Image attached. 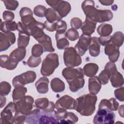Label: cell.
<instances>
[{"label":"cell","instance_id":"cell-1","mask_svg":"<svg viewBox=\"0 0 124 124\" xmlns=\"http://www.w3.org/2000/svg\"><path fill=\"white\" fill-rule=\"evenodd\" d=\"M81 8L86 17L97 23L110 21L113 17V14L109 10H98L94 7L93 0H85L82 2Z\"/></svg>","mask_w":124,"mask_h":124},{"label":"cell","instance_id":"cell-2","mask_svg":"<svg viewBox=\"0 0 124 124\" xmlns=\"http://www.w3.org/2000/svg\"><path fill=\"white\" fill-rule=\"evenodd\" d=\"M97 100L95 94H87L77 98L76 110L81 115L88 116L92 115L95 109Z\"/></svg>","mask_w":124,"mask_h":124},{"label":"cell","instance_id":"cell-3","mask_svg":"<svg viewBox=\"0 0 124 124\" xmlns=\"http://www.w3.org/2000/svg\"><path fill=\"white\" fill-rule=\"evenodd\" d=\"M59 65V57L57 54H48L42 62L41 68V75L44 76H49L53 73Z\"/></svg>","mask_w":124,"mask_h":124},{"label":"cell","instance_id":"cell-4","mask_svg":"<svg viewBox=\"0 0 124 124\" xmlns=\"http://www.w3.org/2000/svg\"><path fill=\"white\" fill-rule=\"evenodd\" d=\"M115 113L105 108H99L93 120L94 124H112L114 123Z\"/></svg>","mask_w":124,"mask_h":124},{"label":"cell","instance_id":"cell-5","mask_svg":"<svg viewBox=\"0 0 124 124\" xmlns=\"http://www.w3.org/2000/svg\"><path fill=\"white\" fill-rule=\"evenodd\" d=\"M63 60L64 64L68 67L78 66L82 63L80 56L73 47H67L64 49Z\"/></svg>","mask_w":124,"mask_h":124},{"label":"cell","instance_id":"cell-6","mask_svg":"<svg viewBox=\"0 0 124 124\" xmlns=\"http://www.w3.org/2000/svg\"><path fill=\"white\" fill-rule=\"evenodd\" d=\"M33 102L34 99L32 96H25L21 99L15 102L16 112L26 116L32 111Z\"/></svg>","mask_w":124,"mask_h":124},{"label":"cell","instance_id":"cell-7","mask_svg":"<svg viewBox=\"0 0 124 124\" xmlns=\"http://www.w3.org/2000/svg\"><path fill=\"white\" fill-rule=\"evenodd\" d=\"M48 5L55 10L62 18L67 16L71 11L70 3L64 0H46Z\"/></svg>","mask_w":124,"mask_h":124},{"label":"cell","instance_id":"cell-8","mask_svg":"<svg viewBox=\"0 0 124 124\" xmlns=\"http://www.w3.org/2000/svg\"><path fill=\"white\" fill-rule=\"evenodd\" d=\"M36 78V73L32 71H28L15 77L13 79V85L15 87L24 86L27 84L32 83Z\"/></svg>","mask_w":124,"mask_h":124},{"label":"cell","instance_id":"cell-9","mask_svg":"<svg viewBox=\"0 0 124 124\" xmlns=\"http://www.w3.org/2000/svg\"><path fill=\"white\" fill-rule=\"evenodd\" d=\"M16 110L15 102H10L0 113V124H13Z\"/></svg>","mask_w":124,"mask_h":124},{"label":"cell","instance_id":"cell-10","mask_svg":"<svg viewBox=\"0 0 124 124\" xmlns=\"http://www.w3.org/2000/svg\"><path fill=\"white\" fill-rule=\"evenodd\" d=\"M26 53V49L24 47H18L10 53L9 61L11 63L12 70L15 69L18 62L25 58Z\"/></svg>","mask_w":124,"mask_h":124},{"label":"cell","instance_id":"cell-11","mask_svg":"<svg viewBox=\"0 0 124 124\" xmlns=\"http://www.w3.org/2000/svg\"><path fill=\"white\" fill-rule=\"evenodd\" d=\"M77 107V101L71 96L65 95L59 98L56 102L55 108L65 109H75Z\"/></svg>","mask_w":124,"mask_h":124},{"label":"cell","instance_id":"cell-12","mask_svg":"<svg viewBox=\"0 0 124 124\" xmlns=\"http://www.w3.org/2000/svg\"><path fill=\"white\" fill-rule=\"evenodd\" d=\"M16 42V36L12 32L0 33V51H6Z\"/></svg>","mask_w":124,"mask_h":124},{"label":"cell","instance_id":"cell-13","mask_svg":"<svg viewBox=\"0 0 124 124\" xmlns=\"http://www.w3.org/2000/svg\"><path fill=\"white\" fill-rule=\"evenodd\" d=\"M26 28L30 35L32 36L36 40L45 34L43 31L45 28L44 24L36 20H35Z\"/></svg>","mask_w":124,"mask_h":124},{"label":"cell","instance_id":"cell-14","mask_svg":"<svg viewBox=\"0 0 124 124\" xmlns=\"http://www.w3.org/2000/svg\"><path fill=\"white\" fill-rule=\"evenodd\" d=\"M91 36L81 34L77 44L75 45L74 48L80 56H83L87 51L91 40Z\"/></svg>","mask_w":124,"mask_h":124},{"label":"cell","instance_id":"cell-15","mask_svg":"<svg viewBox=\"0 0 124 124\" xmlns=\"http://www.w3.org/2000/svg\"><path fill=\"white\" fill-rule=\"evenodd\" d=\"M62 75L66 80L67 82L78 77H84L83 70L80 67L77 68H74L73 67L65 68L62 72Z\"/></svg>","mask_w":124,"mask_h":124},{"label":"cell","instance_id":"cell-16","mask_svg":"<svg viewBox=\"0 0 124 124\" xmlns=\"http://www.w3.org/2000/svg\"><path fill=\"white\" fill-rule=\"evenodd\" d=\"M104 52L108 56L110 62H115L117 61L120 55L119 47L110 43L105 46Z\"/></svg>","mask_w":124,"mask_h":124},{"label":"cell","instance_id":"cell-17","mask_svg":"<svg viewBox=\"0 0 124 124\" xmlns=\"http://www.w3.org/2000/svg\"><path fill=\"white\" fill-rule=\"evenodd\" d=\"M22 23L27 28L32 22L36 20L32 16V12L28 7H22L19 12Z\"/></svg>","mask_w":124,"mask_h":124},{"label":"cell","instance_id":"cell-18","mask_svg":"<svg viewBox=\"0 0 124 124\" xmlns=\"http://www.w3.org/2000/svg\"><path fill=\"white\" fill-rule=\"evenodd\" d=\"M88 88L90 93L96 94L101 88V83L98 77L90 78L88 80Z\"/></svg>","mask_w":124,"mask_h":124},{"label":"cell","instance_id":"cell-19","mask_svg":"<svg viewBox=\"0 0 124 124\" xmlns=\"http://www.w3.org/2000/svg\"><path fill=\"white\" fill-rule=\"evenodd\" d=\"M96 23L86 17L85 20L82 23L81 30L82 31V34L86 35L91 36L94 32L96 28Z\"/></svg>","mask_w":124,"mask_h":124},{"label":"cell","instance_id":"cell-20","mask_svg":"<svg viewBox=\"0 0 124 124\" xmlns=\"http://www.w3.org/2000/svg\"><path fill=\"white\" fill-rule=\"evenodd\" d=\"M70 90L72 92H76L82 88L84 85L85 80L84 77H78L72 80L68 81Z\"/></svg>","mask_w":124,"mask_h":124},{"label":"cell","instance_id":"cell-21","mask_svg":"<svg viewBox=\"0 0 124 124\" xmlns=\"http://www.w3.org/2000/svg\"><path fill=\"white\" fill-rule=\"evenodd\" d=\"M118 107L119 103L114 98L109 100L102 99L99 104V108H105L111 111H116Z\"/></svg>","mask_w":124,"mask_h":124},{"label":"cell","instance_id":"cell-22","mask_svg":"<svg viewBox=\"0 0 124 124\" xmlns=\"http://www.w3.org/2000/svg\"><path fill=\"white\" fill-rule=\"evenodd\" d=\"M100 44L98 40V38L96 37H92L89 46V53L92 57H97L100 53Z\"/></svg>","mask_w":124,"mask_h":124},{"label":"cell","instance_id":"cell-23","mask_svg":"<svg viewBox=\"0 0 124 124\" xmlns=\"http://www.w3.org/2000/svg\"><path fill=\"white\" fill-rule=\"evenodd\" d=\"M37 41L43 46L44 52H53L55 49L53 47L51 38L47 35L45 34L41 38Z\"/></svg>","mask_w":124,"mask_h":124},{"label":"cell","instance_id":"cell-24","mask_svg":"<svg viewBox=\"0 0 124 124\" xmlns=\"http://www.w3.org/2000/svg\"><path fill=\"white\" fill-rule=\"evenodd\" d=\"M49 80L46 77H42L35 83L37 92L41 94H45L48 91Z\"/></svg>","mask_w":124,"mask_h":124},{"label":"cell","instance_id":"cell-25","mask_svg":"<svg viewBox=\"0 0 124 124\" xmlns=\"http://www.w3.org/2000/svg\"><path fill=\"white\" fill-rule=\"evenodd\" d=\"M52 102L46 98H38L35 101V107L43 111L47 112L51 107Z\"/></svg>","mask_w":124,"mask_h":124},{"label":"cell","instance_id":"cell-26","mask_svg":"<svg viewBox=\"0 0 124 124\" xmlns=\"http://www.w3.org/2000/svg\"><path fill=\"white\" fill-rule=\"evenodd\" d=\"M98 70V66L94 63H89L84 65L83 68V73L87 77H94Z\"/></svg>","mask_w":124,"mask_h":124},{"label":"cell","instance_id":"cell-27","mask_svg":"<svg viewBox=\"0 0 124 124\" xmlns=\"http://www.w3.org/2000/svg\"><path fill=\"white\" fill-rule=\"evenodd\" d=\"M57 42V47L59 49H63L68 47L69 43L65 36V33H58L55 34Z\"/></svg>","mask_w":124,"mask_h":124},{"label":"cell","instance_id":"cell-28","mask_svg":"<svg viewBox=\"0 0 124 124\" xmlns=\"http://www.w3.org/2000/svg\"><path fill=\"white\" fill-rule=\"evenodd\" d=\"M50 86L52 91L55 93L62 92L65 89L64 83L58 78H55L51 80Z\"/></svg>","mask_w":124,"mask_h":124},{"label":"cell","instance_id":"cell-29","mask_svg":"<svg viewBox=\"0 0 124 124\" xmlns=\"http://www.w3.org/2000/svg\"><path fill=\"white\" fill-rule=\"evenodd\" d=\"M30 36V34L28 31H19L17 40L18 46L26 48L29 43Z\"/></svg>","mask_w":124,"mask_h":124},{"label":"cell","instance_id":"cell-30","mask_svg":"<svg viewBox=\"0 0 124 124\" xmlns=\"http://www.w3.org/2000/svg\"><path fill=\"white\" fill-rule=\"evenodd\" d=\"M112 86L114 88L120 87L124 84L123 77L121 73L116 71L110 77Z\"/></svg>","mask_w":124,"mask_h":124},{"label":"cell","instance_id":"cell-31","mask_svg":"<svg viewBox=\"0 0 124 124\" xmlns=\"http://www.w3.org/2000/svg\"><path fill=\"white\" fill-rule=\"evenodd\" d=\"M45 16H46L47 21L50 23H53L55 21H58L62 19L58 13L52 8L46 9Z\"/></svg>","mask_w":124,"mask_h":124},{"label":"cell","instance_id":"cell-32","mask_svg":"<svg viewBox=\"0 0 124 124\" xmlns=\"http://www.w3.org/2000/svg\"><path fill=\"white\" fill-rule=\"evenodd\" d=\"M12 94L13 99L14 102L23 98L27 92V89L24 86L15 87Z\"/></svg>","mask_w":124,"mask_h":124},{"label":"cell","instance_id":"cell-33","mask_svg":"<svg viewBox=\"0 0 124 124\" xmlns=\"http://www.w3.org/2000/svg\"><path fill=\"white\" fill-rule=\"evenodd\" d=\"M0 31L3 32H11V31H14L17 30V24L15 21H4L2 22V20H0Z\"/></svg>","mask_w":124,"mask_h":124},{"label":"cell","instance_id":"cell-34","mask_svg":"<svg viewBox=\"0 0 124 124\" xmlns=\"http://www.w3.org/2000/svg\"><path fill=\"white\" fill-rule=\"evenodd\" d=\"M97 31L100 36H108L112 31V27L110 24L103 23L98 27Z\"/></svg>","mask_w":124,"mask_h":124},{"label":"cell","instance_id":"cell-35","mask_svg":"<svg viewBox=\"0 0 124 124\" xmlns=\"http://www.w3.org/2000/svg\"><path fill=\"white\" fill-rule=\"evenodd\" d=\"M124 42V34L122 32L117 31L111 37V43L120 47Z\"/></svg>","mask_w":124,"mask_h":124},{"label":"cell","instance_id":"cell-36","mask_svg":"<svg viewBox=\"0 0 124 124\" xmlns=\"http://www.w3.org/2000/svg\"><path fill=\"white\" fill-rule=\"evenodd\" d=\"M78 120L77 115L72 112H68L66 117L60 121V123L62 124H73L77 122Z\"/></svg>","mask_w":124,"mask_h":124},{"label":"cell","instance_id":"cell-37","mask_svg":"<svg viewBox=\"0 0 124 124\" xmlns=\"http://www.w3.org/2000/svg\"><path fill=\"white\" fill-rule=\"evenodd\" d=\"M65 36L69 40L74 41L79 38V33L76 30L71 28L65 32Z\"/></svg>","mask_w":124,"mask_h":124},{"label":"cell","instance_id":"cell-38","mask_svg":"<svg viewBox=\"0 0 124 124\" xmlns=\"http://www.w3.org/2000/svg\"><path fill=\"white\" fill-rule=\"evenodd\" d=\"M0 64L2 68L12 70L10 62L9 61V56L6 55H1L0 56Z\"/></svg>","mask_w":124,"mask_h":124},{"label":"cell","instance_id":"cell-39","mask_svg":"<svg viewBox=\"0 0 124 124\" xmlns=\"http://www.w3.org/2000/svg\"><path fill=\"white\" fill-rule=\"evenodd\" d=\"M41 62V58L40 57H36L33 56H31L27 61V64L28 65L32 68L37 67Z\"/></svg>","mask_w":124,"mask_h":124},{"label":"cell","instance_id":"cell-40","mask_svg":"<svg viewBox=\"0 0 124 124\" xmlns=\"http://www.w3.org/2000/svg\"><path fill=\"white\" fill-rule=\"evenodd\" d=\"M11 85L9 83L6 81L1 82L0 85V95L5 96L8 95L11 91Z\"/></svg>","mask_w":124,"mask_h":124},{"label":"cell","instance_id":"cell-41","mask_svg":"<svg viewBox=\"0 0 124 124\" xmlns=\"http://www.w3.org/2000/svg\"><path fill=\"white\" fill-rule=\"evenodd\" d=\"M67 29V24L63 20H59L56 22V31L58 33H65Z\"/></svg>","mask_w":124,"mask_h":124},{"label":"cell","instance_id":"cell-42","mask_svg":"<svg viewBox=\"0 0 124 124\" xmlns=\"http://www.w3.org/2000/svg\"><path fill=\"white\" fill-rule=\"evenodd\" d=\"M44 49L43 46L40 44H35L33 45L31 49L32 55L36 57H39L43 54Z\"/></svg>","mask_w":124,"mask_h":124},{"label":"cell","instance_id":"cell-43","mask_svg":"<svg viewBox=\"0 0 124 124\" xmlns=\"http://www.w3.org/2000/svg\"><path fill=\"white\" fill-rule=\"evenodd\" d=\"M46 9V7L43 5H37L34 8V14L36 16L38 17H43L45 16Z\"/></svg>","mask_w":124,"mask_h":124},{"label":"cell","instance_id":"cell-44","mask_svg":"<svg viewBox=\"0 0 124 124\" xmlns=\"http://www.w3.org/2000/svg\"><path fill=\"white\" fill-rule=\"evenodd\" d=\"M6 8L10 10H15L18 6V2L16 0H2Z\"/></svg>","mask_w":124,"mask_h":124},{"label":"cell","instance_id":"cell-45","mask_svg":"<svg viewBox=\"0 0 124 124\" xmlns=\"http://www.w3.org/2000/svg\"><path fill=\"white\" fill-rule=\"evenodd\" d=\"M70 25L72 28L77 30L81 27L82 22L80 18L78 17H73L70 21Z\"/></svg>","mask_w":124,"mask_h":124},{"label":"cell","instance_id":"cell-46","mask_svg":"<svg viewBox=\"0 0 124 124\" xmlns=\"http://www.w3.org/2000/svg\"><path fill=\"white\" fill-rule=\"evenodd\" d=\"M101 84L105 85L108 83V80L109 79V77L108 75L105 72L104 70H103L98 76Z\"/></svg>","mask_w":124,"mask_h":124},{"label":"cell","instance_id":"cell-47","mask_svg":"<svg viewBox=\"0 0 124 124\" xmlns=\"http://www.w3.org/2000/svg\"><path fill=\"white\" fill-rule=\"evenodd\" d=\"M114 94L116 98L120 101H124V88L122 87L114 91Z\"/></svg>","mask_w":124,"mask_h":124},{"label":"cell","instance_id":"cell-48","mask_svg":"<svg viewBox=\"0 0 124 124\" xmlns=\"http://www.w3.org/2000/svg\"><path fill=\"white\" fill-rule=\"evenodd\" d=\"M3 18L5 21L11 22L15 17L14 14L10 11H5L2 14Z\"/></svg>","mask_w":124,"mask_h":124},{"label":"cell","instance_id":"cell-49","mask_svg":"<svg viewBox=\"0 0 124 124\" xmlns=\"http://www.w3.org/2000/svg\"><path fill=\"white\" fill-rule=\"evenodd\" d=\"M26 115L21 113L16 112L14 118L15 124H23L25 121Z\"/></svg>","mask_w":124,"mask_h":124},{"label":"cell","instance_id":"cell-50","mask_svg":"<svg viewBox=\"0 0 124 124\" xmlns=\"http://www.w3.org/2000/svg\"><path fill=\"white\" fill-rule=\"evenodd\" d=\"M45 28L49 31L53 32L54 31H56V23H50L48 21H46L44 23Z\"/></svg>","mask_w":124,"mask_h":124},{"label":"cell","instance_id":"cell-51","mask_svg":"<svg viewBox=\"0 0 124 124\" xmlns=\"http://www.w3.org/2000/svg\"><path fill=\"white\" fill-rule=\"evenodd\" d=\"M111 36L110 35L105 37L100 36L98 38V40L100 45H102L103 46H106L111 43Z\"/></svg>","mask_w":124,"mask_h":124},{"label":"cell","instance_id":"cell-52","mask_svg":"<svg viewBox=\"0 0 124 124\" xmlns=\"http://www.w3.org/2000/svg\"><path fill=\"white\" fill-rule=\"evenodd\" d=\"M113 1V0H99V2H100L102 5L107 6L112 4Z\"/></svg>","mask_w":124,"mask_h":124},{"label":"cell","instance_id":"cell-53","mask_svg":"<svg viewBox=\"0 0 124 124\" xmlns=\"http://www.w3.org/2000/svg\"><path fill=\"white\" fill-rule=\"evenodd\" d=\"M6 104V98L4 96L0 95V108H2Z\"/></svg>","mask_w":124,"mask_h":124},{"label":"cell","instance_id":"cell-54","mask_svg":"<svg viewBox=\"0 0 124 124\" xmlns=\"http://www.w3.org/2000/svg\"><path fill=\"white\" fill-rule=\"evenodd\" d=\"M118 112L120 116L122 118L124 117V105L120 106L118 109Z\"/></svg>","mask_w":124,"mask_h":124}]
</instances>
